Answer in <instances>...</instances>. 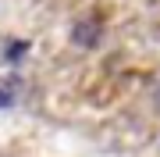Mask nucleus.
<instances>
[{
    "label": "nucleus",
    "mask_w": 160,
    "mask_h": 157,
    "mask_svg": "<svg viewBox=\"0 0 160 157\" xmlns=\"http://www.w3.org/2000/svg\"><path fill=\"white\" fill-rule=\"evenodd\" d=\"M100 36H103V22L96 14H89V18H78L75 22V29H71V43L75 47H82V50H92L100 43Z\"/></svg>",
    "instance_id": "f257e3e1"
},
{
    "label": "nucleus",
    "mask_w": 160,
    "mask_h": 157,
    "mask_svg": "<svg viewBox=\"0 0 160 157\" xmlns=\"http://www.w3.org/2000/svg\"><path fill=\"white\" fill-rule=\"evenodd\" d=\"M14 93H18V79H7L0 86V107H11L14 104Z\"/></svg>",
    "instance_id": "f03ea898"
},
{
    "label": "nucleus",
    "mask_w": 160,
    "mask_h": 157,
    "mask_svg": "<svg viewBox=\"0 0 160 157\" xmlns=\"http://www.w3.org/2000/svg\"><path fill=\"white\" fill-rule=\"evenodd\" d=\"M25 54H29V43H11V47H7V54H4V57H7V61H22Z\"/></svg>",
    "instance_id": "7ed1b4c3"
}]
</instances>
